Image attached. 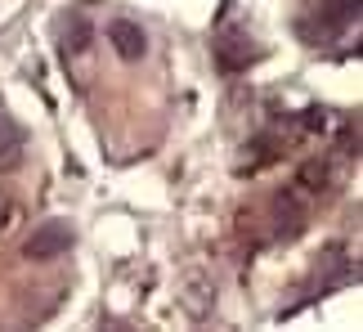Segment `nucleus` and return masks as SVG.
<instances>
[{"label": "nucleus", "instance_id": "f257e3e1", "mask_svg": "<svg viewBox=\"0 0 363 332\" xmlns=\"http://www.w3.org/2000/svg\"><path fill=\"white\" fill-rule=\"evenodd\" d=\"M23 148H27L23 126H18V121H13V117L5 113V104H0V175L13 171V166L23 162Z\"/></svg>", "mask_w": 363, "mask_h": 332}, {"label": "nucleus", "instance_id": "f03ea898", "mask_svg": "<svg viewBox=\"0 0 363 332\" xmlns=\"http://www.w3.org/2000/svg\"><path fill=\"white\" fill-rule=\"evenodd\" d=\"M67 243H72L67 225H45L40 233H32V238H27V256H32V260H50V256H59Z\"/></svg>", "mask_w": 363, "mask_h": 332}, {"label": "nucleus", "instance_id": "39448f33", "mask_svg": "<svg viewBox=\"0 0 363 332\" xmlns=\"http://www.w3.org/2000/svg\"><path fill=\"white\" fill-rule=\"evenodd\" d=\"M9 216H13V206H9V198H5V193H0V233L9 229Z\"/></svg>", "mask_w": 363, "mask_h": 332}, {"label": "nucleus", "instance_id": "20e7f679", "mask_svg": "<svg viewBox=\"0 0 363 332\" xmlns=\"http://www.w3.org/2000/svg\"><path fill=\"white\" fill-rule=\"evenodd\" d=\"M354 18H359V0H328V23L337 27V32L350 27Z\"/></svg>", "mask_w": 363, "mask_h": 332}, {"label": "nucleus", "instance_id": "7ed1b4c3", "mask_svg": "<svg viewBox=\"0 0 363 332\" xmlns=\"http://www.w3.org/2000/svg\"><path fill=\"white\" fill-rule=\"evenodd\" d=\"M108 36H113V50L121 54V59H144L148 40H144V32H139L135 23H113V27H108Z\"/></svg>", "mask_w": 363, "mask_h": 332}]
</instances>
